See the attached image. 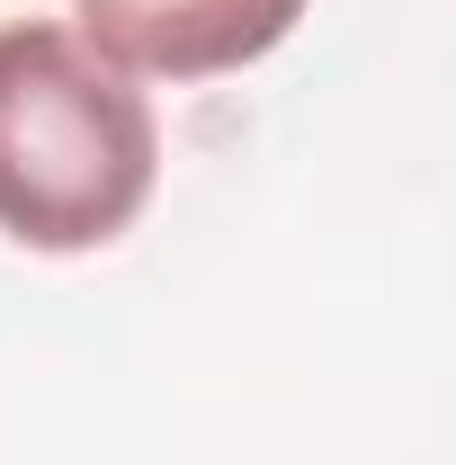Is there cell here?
<instances>
[{
    "label": "cell",
    "instance_id": "cell-1",
    "mask_svg": "<svg viewBox=\"0 0 456 465\" xmlns=\"http://www.w3.org/2000/svg\"><path fill=\"white\" fill-rule=\"evenodd\" d=\"M162 116L72 18L0 27V232L27 251H108L153 206Z\"/></svg>",
    "mask_w": 456,
    "mask_h": 465
},
{
    "label": "cell",
    "instance_id": "cell-2",
    "mask_svg": "<svg viewBox=\"0 0 456 465\" xmlns=\"http://www.w3.org/2000/svg\"><path fill=\"white\" fill-rule=\"evenodd\" d=\"M304 0H72V27L116 63L153 81H215L278 54Z\"/></svg>",
    "mask_w": 456,
    "mask_h": 465
}]
</instances>
